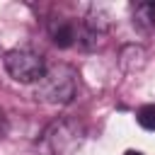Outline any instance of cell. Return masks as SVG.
<instances>
[{"instance_id": "cell-1", "label": "cell", "mask_w": 155, "mask_h": 155, "mask_svg": "<svg viewBox=\"0 0 155 155\" xmlns=\"http://www.w3.org/2000/svg\"><path fill=\"white\" fill-rule=\"evenodd\" d=\"M75 90H78L75 70L70 65L61 63V65L46 68L44 78L34 87V97L39 102H46V104H68V102H73Z\"/></svg>"}, {"instance_id": "cell-2", "label": "cell", "mask_w": 155, "mask_h": 155, "mask_svg": "<svg viewBox=\"0 0 155 155\" xmlns=\"http://www.w3.org/2000/svg\"><path fill=\"white\" fill-rule=\"evenodd\" d=\"M85 140V126L78 119H58L46 126L41 136V148L48 155H70Z\"/></svg>"}, {"instance_id": "cell-3", "label": "cell", "mask_w": 155, "mask_h": 155, "mask_svg": "<svg viewBox=\"0 0 155 155\" xmlns=\"http://www.w3.org/2000/svg\"><path fill=\"white\" fill-rule=\"evenodd\" d=\"M2 68L7 70V75L17 82H24V85H36L44 73H46V61L44 56L29 51V48H12L2 56Z\"/></svg>"}, {"instance_id": "cell-4", "label": "cell", "mask_w": 155, "mask_h": 155, "mask_svg": "<svg viewBox=\"0 0 155 155\" xmlns=\"http://www.w3.org/2000/svg\"><path fill=\"white\" fill-rule=\"evenodd\" d=\"M48 36L58 48H70L78 44L80 36V24L73 17H56L48 22Z\"/></svg>"}, {"instance_id": "cell-5", "label": "cell", "mask_w": 155, "mask_h": 155, "mask_svg": "<svg viewBox=\"0 0 155 155\" xmlns=\"http://www.w3.org/2000/svg\"><path fill=\"white\" fill-rule=\"evenodd\" d=\"M145 65V48L140 44H126L119 51V68L124 73H136Z\"/></svg>"}, {"instance_id": "cell-6", "label": "cell", "mask_w": 155, "mask_h": 155, "mask_svg": "<svg viewBox=\"0 0 155 155\" xmlns=\"http://www.w3.org/2000/svg\"><path fill=\"white\" fill-rule=\"evenodd\" d=\"M133 27L140 29L143 34L155 29V2H138L133 5Z\"/></svg>"}, {"instance_id": "cell-7", "label": "cell", "mask_w": 155, "mask_h": 155, "mask_svg": "<svg viewBox=\"0 0 155 155\" xmlns=\"http://www.w3.org/2000/svg\"><path fill=\"white\" fill-rule=\"evenodd\" d=\"M136 121L145 131H155V104H143L136 111Z\"/></svg>"}, {"instance_id": "cell-8", "label": "cell", "mask_w": 155, "mask_h": 155, "mask_svg": "<svg viewBox=\"0 0 155 155\" xmlns=\"http://www.w3.org/2000/svg\"><path fill=\"white\" fill-rule=\"evenodd\" d=\"M124 155H143V153H140V150H126Z\"/></svg>"}]
</instances>
